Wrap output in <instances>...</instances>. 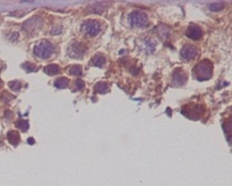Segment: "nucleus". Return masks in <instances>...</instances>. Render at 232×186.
Segmentation results:
<instances>
[{
  "mask_svg": "<svg viewBox=\"0 0 232 186\" xmlns=\"http://www.w3.org/2000/svg\"><path fill=\"white\" fill-rule=\"evenodd\" d=\"M128 20L132 27H145L148 25V16L140 11H134L128 17Z\"/></svg>",
  "mask_w": 232,
  "mask_h": 186,
  "instance_id": "20e7f679",
  "label": "nucleus"
},
{
  "mask_svg": "<svg viewBox=\"0 0 232 186\" xmlns=\"http://www.w3.org/2000/svg\"><path fill=\"white\" fill-rule=\"evenodd\" d=\"M8 86L12 90L14 91H18L21 90L22 87V84L18 80H13L8 83Z\"/></svg>",
  "mask_w": 232,
  "mask_h": 186,
  "instance_id": "a211bd4d",
  "label": "nucleus"
},
{
  "mask_svg": "<svg viewBox=\"0 0 232 186\" xmlns=\"http://www.w3.org/2000/svg\"><path fill=\"white\" fill-rule=\"evenodd\" d=\"M181 112L188 119L197 121L200 119L205 115L206 109L203 105L195 103H189L182 107Z\"/></svg>",
  "mask_w": 232,
  "mask_h": 186,
  "instance_id": "f03ea898",
  "label": "nucleus"
},
{
  "mask_svg": "<svg viewBox=\"0 0 232 186\" xmlns=\"http://www.w3.org/2000/svg\"><path fill=\"white\" fill-rule=\"evenodd\" d=\"M100 24L95 20H87L81 26V30L84 34L89 36H95L100 31Z\"/></svg>",
  "mask_w": 232,
  "mask_h": 186,
  "instance_id": "39448f33",
  "label": "nucleus"
},
{
  "mask_svg": "<svg viewBox=\"0 0 232 186\" xmlns=\"http://www.w3.org/2000/svg\"><path fill=\"white\" fill-rule=\"evenodd\" d=\"M14 98L15 97L14 96L12 95L10 93H9L7 91H3L2 96H1V100L3 101V102H4L6 103L10 102V101L13 99H14Z\"/></svg>",
  "mask_w": 232,
  "mask_h": 186,
  "instance_id": "6ab92c4d",
  "label": "nucleus"
},
{
  "mask_svg": "<svg viewBox=\"0 0 232 186\" xmlns=\"http://www.w3.org/2000/svg\"><path fill=\"white\" fill-rule=\"evenodd\" d=\"M70 80L66 77L59 78L55 80V86L58 89H65L68 87Z\"/></svg>",
  "mask_w": 232,
  "mask_h": 186,
  "instance_id": "2eb2a0df",
  "label": "nucleus"
},
{
  "mask_svg": "<svg viewBox=\"0 0 232 186\" xmlns=\"http://www.w3.org/2000/svg\"><path fill=\"white\" fill-rule=\"evenodd\" d=\"M43 21L41 18L38 17H33L24 23L22 27L25 31L29 32V33H33V32L41 29Z\"/></svg>",
  "mask_w": 232,
  "mask_h": 186,
  "instance_id": "423d86ee",
  "label": "nucleus"
},
{
  "mask_svg": "<svg viewBox=\"0 0 232 186\" xmlns=\"http://www.w3.org/2000/svg\"><path fill=\"white\" fill-rule=\"evenodd\" d=\"M54 52V46L48 40H43L34 48V54L42 59L49 58Z\"/></svg>",
  "mask_w": 232,
  "mask_h": 186,
  "instance_id": "7ed1b4c3",
  "label": "nucleus"
},
{
  "mask_svg": "<svg viewBox=\"0 0 232 186\" xmlns=\"http://www.w3.org/2000/svg\"><path fill=\"white\" fill-rule=\"evenodd\" d=\"M27 142H28V143L30 144V145H33L35 143V140L33 138H29V139H28Z\"/></svg>",
  "mask_w": 232,
  "mask_h": 186,
  "instance_id": "393cba45",
  "label": "nucleus"
},
{
  "mask_svg": "<svg viewBox=\"0 0 232 186\" xmlns=\"http://www.w3.org/2000/svg\"><path fill=\"white\" fill-rule=\"evenodd\" d=\"M86 51V48L84 46V44L75 42L72 43L69 46L67 52L70 57L74 59H81Z\"/></svg>",
  "mask_w": 232,
  "mask_h": 186,
  "instance_id": "0eeeda50",
  "label": "nucleus"
},
{
  "mask_svg": "<svg viewBox=\"0 0 232 186\" xmlns=\"http://www.w3.org/2000/svg\"><path fill=\"white\" fill-rule=\"evenodd\" d=\"M2 85H3V82H2V80L0 79V87H1Z\"/></svg>",
  "mask_w": 232,
  "mask_h": 186,
  "instance_id": "a878e982",
  "label": "nucleus"
},
{
  "mask_svg": "<svg viewBox=\"0 0 232 186\" xmlns=\"http://www.w3.org/2000/svg\"><path fill=\"white\" fill-rule=\"evenodd\" d=\"M186 35L188 38L191 40H198L202 37L203 31L198 25L193 24L187 28Z\"/></svg>",
  "mask_w": 232,
  "mask_h": 186,
  "instance_id": "9d476101",
  "label": "nucleus"
},
{
  "mask_svg": "<svg viewBox=\"0 0 232 186\" xmlns=\"http://www.w3.org/2000/svg\"><path fill=\"white\" fill-rule=\"evenodd\" d=\"M225 4L223 2H217L210 3L209 6V8L213 12H219L221 11L225 8Z\"/></svg>",
  "mask_w": 232,
  "mask_h": 186,
  "instance_id": "dca6fc26",
  "label": "nucleus"
},
{
  "mask_svg": "<svg viewBox=\"0 0 232 186\" xmlns=\"http://www.w3.org/2000/svg\"><path fill=\"white\" fill-rule=\"evenodd\" d=\"M7 138L9 143L11 145H14V146L17 145L20 142V135L18 132L17 131L12 130L8 132L7 134Z\"/></svg>",
  "mask_w": 232,
  "mask_h": 186,
  "instance_id": "f8f14e48",
  "label": "nucleus"
},
{
  "mask_svg": "<svg viewBox=\"0 0 232 186\" xmlns=\"http://www.w3.org/2000/svg\"><path fill=\"white\" fill-rule=\"evenodd\" d=\"M82 73V70L81 66L75 65L71 68L70 70V74L74 76H80Z\"/></svg>",
  "mask_w": 232,
  "mask_h": 186,
  "instance_id": "aec40b11",
  "label": "nucleus"
},
{
  "mask_svg": "<svg viewBox=\"0 0 232 186\" xmlns=\"http://www.w3.org/2000/svg\"><path fill=\"white\" fill-rule=\"evenodd\" d=\"M18 38V34L17 33V32H14V33L12 34V36L10 38V40H17Z\"/></svg>",
  "mask_w": 232,
  "mask_h": 186,
  "instance_id": "b1692460",
  "label": "nucleus"
},
{
  "mask_svg": "<svg viewBox=\"0 0 232 186\" xmlns=\"http://www.w3.org/2000/svg\"><path fill=\"white\" fill-rule=\"evenodd\" d=\"M75 85L78 90H82L85 87V82L81 79H77L76 80Z\"/></svg>",
  "mask_w": 232,
  "mask_h": 186,
  "instance_id": "4be33fe9",
  "label": "nucleus"
},
{
  "mask_svg": "<svg viewBox=\"0 0 232 186\" xmlns=\"http://www.w3.org/2000/svg\"><path fill=\"white\" fill-rule=\"evenodd\" d=\"M95 91L100 94H105L109 91V87L105 82H98L94 87Z\"/></svg>",
  "mask_w": 232,
  "mask_h": 186,
  "instance_id": "ddd939ff",
  "label": "nucleus"
},
{
  "mask_svg": "<svg viewBox=\"0 0 232 186\" xmlns=\"http://www.w3.org/2000/svg\"><path fill=\"white\" fill-rule=\"evenodd\" d=\"M62 31V27L61 26H56L53 28V30H51V34L53 35H58L61 34Z\"/></svg>",
  "mask_w": 232,
  "mask_h": 186,
  "instance_id": "5701e85b",
  "label": "nucleus"
},
{
  "mask_svg": "<svg viewBox=\"0 0 232 186\" xmlns=\"http://www.w3.org/2000/svg\"><path fill=\"white\" fill-rule=\"evenodd\" d=\"M45 73L48 75H55L59 73V66L57 64H50V65H48L45 68Z\"/></svg>",
  "mask_w": 232,
  "mask_h": 186,
  "instance_id": "4468645a",
  "label": "nucleus"
},
{
  "mask_svg": "<svg viewBox=\"0 0 232 186\" xmlns=\"http://www.w3.org/2000/svg\"><path fill=\"white\" fill-rule=\"evenodd\" d=\"M23 68L25 70H26L27 72H31L35 70V65L33 63L31 62H25L22 65Z\"/></svg>",
  "mask_w": 232,
  "mask_h": 186,
  "instance_id": "412c9836",
  "label": "nucleus"
},
{
  "mask_svg": "<svg viewBox=\"0 0 232 186\" xmlns=\"http://www.w3.org/2000/svg\"><path fill=\"white\" fill-rule=\"evenodd\" d=\"M106 62V57L102 54H96L93 57L91 58L90 61V63L91 66L102 68L103 66L104 65Z\"/></svg>",
  "mask_w": 232,
  "mask_h": 186,
  "instance_id": "9b49d317",
  "label": "nucleus"
},
{
  "mask_svg": "<svg viewBox=\"0 0 232 186\" xmlns=\"http://www.w3.org/2000/svg\"><path fill=\"white\" fill-rule=\"evenodd\" d=\"M15 126L17 128H19L20 130L23 132H26L28 130V129L29 128V123L27 122L25 120H19L17 123H15Z\"/></svg>",
  "mask_w": 232,
  "mask_h": 186,
  "instance_id": "f3484780",
  "label": "nucleus"
},
{
  "mask_svg": "<svg viewBox=\"0 0 232 186\" xmlns=\"http://www.w3.org/2000/svg\"><path fill=\"white\" fill-rule=\"evenodd\" d=\"M198 54V48L191 44H185L181 51L182 57L187 61L194 59Z\"/></svg>",
  "mask_w": 232,
  "mask_h": 186,
  "instance_id": "6e6552de",
  "label": "nucleus"
},
{
  "mask_svg": "<svg viewBox=\"0 0 232 186\" xmlns=\"http://www.w3.org/2000/svg\"><path fill=\"white\" fill-rule=\"evenodd\" d=\"M213 73V65L208 59H203L199 62L193 69L195 77L199 81L211 79Z\"/></svg>",
  "mask_w": 232,
  "mask_h": 186,
  "instance_id": "f257e3e1",
  "label": "nucleus"
},
{
  "mask_svg": "<svg viewBox=\"0 0 232 186\" xmlns=\"http://www.w3.org/2000/svg\"><path fill=\"white\" fill-rule=\"evenodd\" d=\"M187 80V76L181 68H177L172 74V80L171 82L174 86L180 87L185 83Z\"/></svg>",
  "mask_w": 232,
  "mask_h": 186,
  "instance_id": "1a4fd4ad",
  "label": "nucleus"
}]
</instances>
